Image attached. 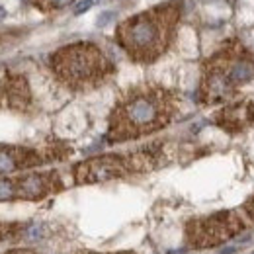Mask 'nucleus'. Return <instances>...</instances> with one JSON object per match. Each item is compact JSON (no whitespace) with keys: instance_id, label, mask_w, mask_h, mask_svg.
<instances>
[{"instance_id":"a211bd4d","label":"nucleus","mask_w":254,"mask_h":254,"mask_svg":"<svg viewBox=\"0 0 254 254\" xmlns=\"http://www.w3.org/2000/svg\"><path fill=\"white\" fill-rule=\"evenodd\" d=\"M253 254H254V253H253Z\"/></svg>"},{"instance_id":"9b49d317","label":"nucleus","mask_w":254,"mask_h":254,"mask_svg":"<svg viewBox=\"0 0 254 254\" xmlns=\"http://www.w3.org/2000/svg\"><path fill=\"white\" fill-rule=\"evenodd\" d=\"M94 4H96V0H82V2H78V4H76V8H74V14H82V12L90 10Z\"/></svg>"},{"instance_id":"7ed1b4c3","label":"nucleus","mask_w":254,"mask_h":254,"mask_svg":"<svg viewBox=\"0 0 254 254\" xmlns=\"http://www.w3.org/2000/svg\"><path fill=\"white\" fill-rule=\"evenodd\" d=\"M51 68L59 82L72 90H90L100 86L114 66L94 43H72L51 55Z\"/></svg>"},{"instance_id":"ddd939ff","label":"nucleus","mask_w":254,"mask_h":254,"mask_svg":"<svg viewBox=\"0 0 254 254\" xmlns=\"http://www.w3.org/2000/svg\"><path fill=\"white\" fill-rule=\"evenodd\" d=\"M114 18H116V14H114V12H104V14H100V16H98V26L102 28V26H106V24H108L110 20H114Z\"/></svg>"},{"instance_id":"1a4fd4ad","label":"nucleus","mask_w":254,"mask_h":254,"mask_svg":"<svg viewBox=\"0 0 254 254\" xmlns=\"http://www.w3.org/2000/svg\"><path fill=\"white\" fill-rule=\"evenodd\" d=\"M4 94H6V102H8L10 108L22 110V108H26L30 104V88H28V84H26V80L22 76L8 78Z\"/></svg>"},{"instance_id":"dca6fc26","label":"nucleus","mask_w":254,"mask_h":254,"mask_svg":"<svg viewBox=\"0 0 254 254\" xmlns=\"http://www.w3.org/2000/svg\"><path fill=\"white\" fill-rule=\"evenodd\" d=\"M76 254H135V253H129V251H124V253H94V251H78Z\"/></svg>"},{"instance_id":"f8f14e48","label":"nucleus","mask_w":254,"mask_h":254,"mask_svg":"<svg viewBox=\"0 0 254 254\" xmlns=\"http://www.w3.org/2000/svg\"><path fill=\"white\" fill-rule=\"evenodd\" d=\"M243 211L247 213V217H249L251 221H254V195L247 201V203H245V205H243Z\"/></svg>"},{"instance_id":"4468645a","label":"nucleus","mask_w":254,"mask_h":254,"mask_svg":"<svg viewBox=\"0 0 254 254\" xmlns=\"http://www.w3.org/2000/svg\"><path fill=\"white\" fill-rule=\"evenodd\" d=\"M47 2V6H51V8H64V6H68L70 2H74V0H45Z\"/></svg>"},{"instance_id":"f03ea898","label":"nucleus","mask_w":254,"mask_h":254,"mask_svg":"<svg viewBox=\"0 0 254 254\" xmlns=\"http://www.w3.org/2000/svg\"><path fill=\"white\" fill-rule=\"evenodd\" d=\"M178 16V4H160L127 18L118 28V43L133 61L153 63L168 49Z\"/></svg>"},{"instance_id":"0eeeda50","label":"nucleus","mask_w":254,"mask_h":254,"mask_svg":"<svg viewBox=\"0 0 254 254\" xmlns=\"http://www.w3.org/2000/svg\"><path fill=\"white\" fill-rule=\"evenodd\" d=\"M41 162V157L24 147H0V174H10L20 168L35 166Z\"/></svg>"},{"instance_id":"9d476101","label":"nucleus","mask_w":254,"mask_h":254,"mask_svg":"<svg viewBox=\"0 0 254 254\" xmlns=\"http://www.w3.org/2000/svg\"><path fill=\"white\" fill-rule=\"evenodd\" d=\"M16 197V184L14 180H0V199Z\"/></svg>"},{"instance_id":"f3484780","label":"nucleus","mask_w":254,"mask_h":254,"mask_svg":"<svg viewBox=\"0 0 254 254\" xmlns=\"http://www.w3.org/2000/svg\"><path fill=\"white\" fill-rule=\"evenodd\" d=\"M6 254H39V253H35V251H10V253Z\"/></svg>"},{"instance_id":"f257e3e1","label":"nucleus","mask_w":254,"mask_h":254,"mask_svg":"<svg viewBox=\"0 0 254 254\" xmlns=\"http://www.w3.org/2000/svg\"><path fill=\"white\" fill-rule=\"evenodd\" d=\"M176 94L157 84H139L118 100L110 114L108 141L139 139L166 127L176 114Z\"/></svg>"},{"instance_id":"2eb2a0df","label":"nucleus","mask_w":254,"mask_h":254,"mask_svg":"<svg viewBox=\"0 0 254 254\" xmlns=\"http://www.w3.org/2000/svg\"><path fill=\"white\" fill-rule=\"evenodd\" d=\"M10 229H14V225H0V239L10 237Z\"/></svg>"},{"instance_id":"423d86ee","label":"nucleus","mask_w":254,"mask_h":254,"mask_svg":"<svg viewBox=\"0 0 254 254\" xmlns=\"http://www.w3.org/2000/svg\"><path fill=\"white\" fill-rule=\"evenodd\" d=\"M14 184H16V197H24V199H41L61 188V180L55 172L26 174L14 180Z\"/></svg>"},{"instance_id":"39448f33","label":"nucleus","mask_w":254,"mask_h":254,"mask_svg":"<svg viewBox=\"0 0 254 254\" xmlns=\"http://www.w3.org/2000/svg\"><path fill=\"white\" fill-rule=\"evenodd\" d=\"M153 162V157L147 153H135L129 157L104 155L96 159L84 160L74 168L76 184H98L116 178H124L135 170H145Z\"/></svg>"},{"instance_id":"20e7f679","label":"nucleus","mask_w":254,"mask_h":254,"mask_svg":"<svg viewBox=\"0 0 254 254\" xmlns=\"http://www.w3.org/2000/svg\"><path fill=\"white\" fill-rule=\"evenodd\" d=\"M247 231V225L235 211H219L186 223V245L195 251L221 247Z\"/></svg>"},{"instance_id":"6e6552de","label":"nucleus","mask_w":254,"mask_h":254,"mask_svg":"<svg viewBox=\"0 0 254 254\" xmlns=\"http://www.w3.org/2000/svg\"><path fill=\"white\" fill-rule=\"evenodd\" d=\"M254 120V104H237L225 108L221 114L217 116V124L231 133L243 131L249 124Z\"/></svg>"}]
</instances>
